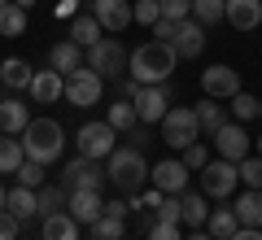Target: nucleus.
<instances>
[{"instance_id":"nucleus-45","label":"nucleus","mask_w":262,"mask_h":240,"mask_svg":"<svg viewBox=\"0 0 262 240\" xmlns=\"http://www.w3.org/2000/svg\"><path fill=\"white\" fill-rule=\"evenodd\" d=\"M105 214H118V219H127L131 205H127V201H105Z\"/></svg>"},{"instance_id":"nucleus-52","label":"nucleus","mask_w":262,"mask_h":240,"mask_svg":"<svg viewBox=\"0 0 262 240\" xmlns=\"http://www.w3.org/2000/svg\"><path fill=\"white\" fill-rule=\"evenodd\" d=\"M258 118H262V101H258Z\"/></svg>"},{"instance_id":"nucleus-15","label":"nucleus","mask_w":262,"mask_h":240,"mask_svg":"<svg viewBox=\"0 0 262 240\" xmlns=\"http://www.w3.org/2000/svg\"><path fill=\"white\" fill-rule=\"evenodd\" d=\"M170 44H175L179 57H201V48H206V27L192 18L175 22V35H170Z\"/></svg>"},{"instance_id":"nucleus-34","label":"nucleus","mask_w":262,"mask_h":240,"mask_svg":"<svg viewBox=\"0 0 262 240\" xmlns=\"http://www.w3.org/2000/svg\"><path fill=\"white\" fill-rule=\"evenodd\" d=\"M66 201H70V192H66L61 184H44V188H39V214L66 210Z\"/></svg>"},{"instance_id":"nucleus-48","label":"nucleus","mask_w":262,"mask_h":240,"mask_svg":"<svg viewBox=\"0 0 262 240\" xmlns=\"http://www.w3.org/2000/svg\"><path fill=\"white\" fill-rule=\"evenodd\" d=\"M184 240H214V236H210V231H206V227H196V231H192V236H184Z\"/></svg>"},{"instance_id":"nucleus-5","label":"nucleus","mask_w":262,"mask_h":240,"mask_svg":"<svg viewBox=\"0 0 262 240\" xmlns=\"http://www.w3.org/2000/svg\"><path fill=\"white\" fill-rule=\"evenodd\" d=\"M101 92H105V79L92 70V66H79V70L66 74V101L75 110H92L101 105Z\"/></svg>"},{"instance_id":"nucleus-22","label":"nucleus","mask_w":262,"mask_h":240,"mask_svg":"<svg viewBox=\"0 0 262 240\" xmlns=\"http://www.w3.org/2000/svg\"><path fill=\"white\" fill-rule=\"evenodd\" d=\"M27 122H31L27 101H18V96H5V101H0V131H5V136H22Z\"/></svg>"},{"instance_id":"nucleus-32","label":"nucleus","mask_w":262,"mask_h":240,"mask_svg":"<svg viewBox=\"0 0 262 240\" xmlns=\"http://www.w3.org/2000/svg\"><path fill=\"white\" fill-rule=\"evenodd\" d=\"M105 122H110L114 131H131V127H136L140 118H136V105H131L127 96H122V101H114V105H110V114H105Z\"/></svg>"},{"instance_id":"nucleus-39","label":"nucleus","mask_w":262,"mask_h":240,"mask_svg":"<svg viewBox=\"0 0 262 240\" xmlns=\"http://www.w3.org/2000/svg\"><path fill=\"white\" fill-rule=\"evenodd\" d=\"M158 5H162V18H166V22L192 18V0H158Z\"/></svg>"},{"instance_id":"nucleus-40","label":"nucleus","mask_w":262,"mask_h":240,"mask_svg":"<svg viewBox=\"0 0 262 240\" xmlns=\"http://www.w3.org/2000/svg\"><path fill=\"white\" fill-rule=\"evenodd\" d=\"M122 136H127V144H131V148H140V153H144V148L153 144V140H158V136H153V127H149V122H136V127H131V131H122Z\"/></svg>"},{"instance_id":"nucleus-19","label":"nucleus","mask_w":262,"mask_h":240,"mask_svg":"<svg viewBox=\"0 0 262 240\" xmlns=\"http://www.w3.org/2000/svg\"><path fill=\"white\" fill-rule=\"evenodd\" d=\"M223 18L236 31H253V27H262V0H227Z\"/></svg>"},{"instance_id":"nucleus-55","label":"nucleus","mask_w":262,"mask_h":240,"mask_svg":"<svg viewBox=\"0 0 262 240\" xmlns=\"http://www.w3.org/2000/svg\"><path fill=\"white\" fill-rule=\"evenodd\" d=\"M0 101H5V96H0Z\"/></svg>"},{"instance_id":"nucleus-50","label":"nucleus","mask_w":262,"mask_h":240,"mask_svg":"<svg viewBox=\"0 0 262 240\" xmlns=\"http://www.w3.org/2000/svg\"><path fill=\"white\" fill-rule=\"evenodd\" d=\"M5 197H9V192H5V188H0V210H5Z\"/></svg>"},{"instance_id":"nucleus-16","label":"nucleus","mask_w":262,"mask_h":240,"mask_svg":"<svg viewBox=\"0 0 262 240\" xmlns=\"http://www.w3.org/2000/svg\"><path fill=\"white\" fill-rule=\"evenodd\" d=\"M214 144H219V153H223L227 162H241V157H249V136L241 131V122H223V127L214 131Z\"/></svg>"},{"instance_id":"nucleus-23","label":"nucleus","mask_w":262,"mask_h":240,"mask_svg":"<svg viewBox=\"0 0 262 240\" xmlns=\"http://www.w3.org/2000/svg\"><path fill=\"white\" fill-rule=\"evenodd\" d=\"M48 66H53L57 74H70L83 66V48L75 44V39H61V44H53V53H48Z\"/></svg>"},{"instance_id":"nucleus-36","label":"nucleus","mask_w":262,"mask_h":240,"mask_svg":"<svg viewBox=\"0 0 262 240\" xmlns=\"http://www.w3.org/2000/svg\"><path fill=\"white\" fill-rule=\"evenodd\" d=\"M13 175H18V184H22V188H35V192L44 188V166H39V162H31V157L22 162L18 170H13Z\"/></svg>"},{"instance_id":"nucleus-18","label":"nucleus","mask_w":262,"mask_h":240,"mask_svg":"<svg viewBox=\"0 0 262 240\" xmlns=\"http://www.w3.org/2000/svg\"><path fill=\"white\" fill-rule=\"evenodd\" d=\"M39 236L44 240H79V223L70 219V210L39 214Z\"/></svg>"},{"instance_id":"nucleus-46","label":"nucleus","mask_w":262,"mask_h":240,"mask_svg":"<svg viewBox=\"0 0 262 240\" xmlns=\"http://www.w3.org/2000/svg\"><path fill=\"white\" fill-rule=\"evenodd\" d=\"M232 240H262V227H236Z\"/></svg>"},{"instance_id":"nucleus-38","label":"nucleus","mask_w":262,"mask_h":240,"mask_svg":"<svg viewBox=\"0 0 262 240\" xmlns=\"http://www.w3.org/2000/svg\"><path fill=\"white\" fill-rule=\"evenodd\" d=\"M236 175L249 188H262V157H241V162H236Z\"/></svg>"},{"instance_id":"nucleus-44","label":"nucleus","mask_w":262,"mask_h":240,"mask_svg":"<svg viewBox=\"0 0 262 240\" xmlns=\"http://www.w3.org/2000/svg\"><path fill=\"white\" fill-rule=\"evenodd\" d=\"M18 227H22V223L13 219L9 210H0V240H18Z\"/></svg>"},{"instance_id":"nucleus-30","label":"nucleus","mask_w":262,"mask_h":240,"mask_svg":"<svg viewBox=\"0 0 262 240\" xmlns=\"http://www.w3.org/2000/svg\"><path fill=\"white\" fill-rule=\"evenodd\" d=\"M127 236V219H118V214H105L92 223V240H122Z\"/></svg>"},{"instance_id":"nucleus-25","label":"nucleus","mask_w":262,"mask_h":240,"mask_svg":"<svg viewBox=\"0 0 262 240\" xmlns=\"http://www.w3.org/2000/svg\"><path fill=\"white\" fill-rule=\"evenodd\" d=\"M31 79H35V70H31L22 57H5V61H0V83L5 88L22 92V88H31Z\"/></svg>"},{"instance_id":"nucleus-26","label":"nucleus","mask_w":262,"mask_h":240,"mask_svg":"<svg viewBox=\"0 0 262 240\" xmlns=\"http://www.w3.org/2000/svg\"><path fill=\"white\" fill-rule=\"evenodd\" d=\"M192 114H196V127H201V131H210V136H214V131L223 127V122H232V118H227V105H219L214 96H206L201 105H192Z\"/></svg>"},{"instance_id":"nucleus-41","label":"nucleus","mask_w":262,"mask_h":240,"mask_svg":"<svg viewBox=\"0 0 262 240\" xmlns=\"http://www.w3.org/2000/svg\"><path fill=\"white\" fill-rule=\"evenodd\" d=\"M153 219H158V223H179V197H166V192H162V201H158V210H153Z\"/></svg>"},{"instance_id":"nucleus-12","label":"nucleus","mask_w":262,"mask_h":240,"mask_svg":"<svg viewBox=\"0 0 262 240\" xmlns=\"http://www.w3.org/2000/svg\"><path fill=\"white\" fill-rule=\"evenodd\" d=\"M88 5H92L88 13H92L110 35H118V31L131 27V0H88Z\"/></svg>"},{"instance_id":"nucleus-21","label":"nucleus","mask_w":262,"mask_h":240,"mask_svg":"<svg viewBox=\"0 0 262 240\" xmlns=\"http://www.w3.org/2000/svg\"><path fill=\"white\" fill-rule=\"evenodd\" d=\"M5 210H9L18 223H31V219L39 214V192H35V188H22V184H18L9 197H5Z\"/></svg>"},{"instance_id":"nucleus-42","label":"nucleus","mask_w":262,"mask_h":240,"mask_svg":"<svg viewBox=\"0 0 262 240\" xmlns=\"http://www.w3.org/2000/svg\"><path fill=\"white\" fill-rule=\"evenodd\" d=\"M179 162H184L188 170H201V166H206V162H210V157H206V144H201V140H196V144H188Z\"/></svg>"},{"instance_id":"nucleus-24","label":"nucleus","mask_w":262,"mask_h":240,"mask_svg":"<svg viewBox=\"0 0 262 240\" xmlns=\"http://www.w3.org/2000/svg\"><path fill=\"white\" fill-rule=\"evenodd\" d=\"M232 210H236V219H241V227H262V188L241 192Z\"/></svg>"},{"instance_id":"nucleus-2","label":"nucleus","mask_w":262,"mask_h":240,"mask_svg":"<svg viewBox=\"0 0 262 240\" xmlns=\"http://www.w3.org/2000/svg\"><path fill=\"white\" fill-rule=\"evenodd\" d=\"M105 179H110L118 192H127V197H136V188L149 179V162H144V153L140 148H131V144H122V148H114L110 157H105Z\"/></svg>"},{"instance_id":"nucleus-11","label":"nucleus","mask_w":262,"mask_h":240,"mask_svg":"<svg viewBox=\"0 0 262 240\" xmlns=\"http://www.w3.org/2000/svg\"><path fill=\"white\" fill-rule=\"evenodd\" d=\"M201 92L214 96V101H232V96L241 92V74H236L232 66H206V70H201Z\"/></svg>"},{"instance_id":"nucleus-47","label":"nucleus","mask_w":262,"mask_h":240,"mask_svg":"<svg viewBox=\"0 0 262 240\" xmlns=\"http://www.w3.org/2000/svg\"><path fill=\"white\" fill-rule=\"evenodd\" d=\"M118 88H122V96H127V101H131V96H136V92H140V83H136V79H127V74H122V79H118Z\"/></svg>"},{"instance_id":"nucleus-35","label":"nucleus","mask_w":262,"mask_h":240,"mask_svg":"<svg viewBox=\"0 0 262 240\" xmlns=\"http://www.w3.org/2000/svg\"><path fill=\"white\" fill-rule=\"evenodd\" d=\"M227 114H236V122H249V118H258V96H249L241 88V92L232 96V105H227Z\"/></svg>"},{"instance_id":"nucleus-54","label":"nucleus","mask_w":262,"mask_h":240,"mask_svg":"<svg viewBox=\"0 0 262 240\" xmlns=\"http://www.w3.org/2000/svg\"><path fill=\"white\" fill-rule=\"evenodd\" d=\"M122 240H131V236H122Z\"/></svg>"},{"instance_id":"nucleus-33","label":"nucleus","mask_w":262,"mask_h":240,"mask_svg":"<svg viewBox=\"0 0 262 240\" xmlns=\"http://www.w3.org/2000/svg\"><path fill=\"white\" fill-rule=\"evenodd\" d=\"M223 9H227V0H192V22L214 27V22H223Z\"/></svg>"},{"instance_id":"nucleus-49","label":"nucleus","mask_w":262,"mask_h":240,"mask_svg":"<svg viewBox=\"0 0 262 240\" xmlns=\"http://www.w3.org/2000/svg\"><path fill=\"white\" fill-rule=\"evenodd\" d=\"M13 5H22V9H31V5H35V0H13Z\"/></svg>"},{"instance_id":"nucleus-17","label":"nucleus","mask_w":262,"mask_h":240,"mask_svg":"<svg viewBox=\"0 0 262 240\" xmlns=\"http://www.w3.org/2000/svg\"><path fill=\"white\" fill-rule=\"evenodd\" d=\"M66 210H70V219H75V223H88V227H92V223L101 219L105 201H101V192H88V188H75V192H70V201H66Z\"/></svg>"},{"instance_id":"nucleus-3","label":"nucleus","mask_w":262,"mask_h":240,"mask_svg":"<svg viewBox=\"0 0 262 240\" xmlns=\"http://www.w3.org/2000/svg\"><path fill=\"white\" fill-rule=\"evenodd\" d=\"M22 148H27L31 162H39V166H48V162H57L66 148V131L57 118H31L27 131H22Z\"/></svg>"},{"instance_id":"nucleus-7","label":"nucleus","mask_w":262,"mask_h":240,"mask_svg":"<svg viewBox=\"0 0 262 240\" xmlns=\"http://www.w3.org/2000/svg\"><path fill=\"white\" fill-rule=\"evenodd\" d=\"M75 148L79 157H92V162H105V157L118 148V131L110 127V122H83L75 136Z\"/></svg>"},{"instance_id":"nucleus-31","label":"nucleus","mask_w":262,"mask_h":240,"mask_svg":"<svg viewBox=\"0 0 262 240\" xmlns=\"http://www.w3.org/2000/svg\"><path fill=\"white\" fill-rule=\"evenodd\" d=\"M22 31H27V9H22V5H5V9H0V35H9V39H18Z\"/></svg>"},{"instance_id":"nucleus-37","label":"nucleus","mask_w":262,"mask_h":240,"mask_svg":"<svg viewBox=\"0 0 262 240\" xmlns=\"http://www.w3.org/2000/svg\"><path fill=\"white\" fill-rule=\"evenodd\" d=\"M158 18H162L158 0H136V5H131V22H140V27H153Z\"/></svg>"},{"instance_id":"nucleus-6","label":"nucleus","mask_w":262,"mask_h":240,"mask_svg":"<svg viewBox=\"0 0 262 240\" xmlns=\"http://www.w3.org/2000/svg\"><path fill=\"white\" fill-rule=\"evenodd\" d=\"M83 66H92L101 79H122V74H127V48H122L114 35H101L92 48H88Z\"/></svg>"},{"instance_id":"nucleus-14","label":"nucleus","mask_w":262,"mask_h":240,"mask_svg":"<svg viewBox=\"0 0 262 240\" xmlns=\"http://www.w3.org/2000/svg\"><path fill=\"white\" fill-rule=\"evenodd\" d=\"M31 101L35 105H57L66 96V74H57L53 66H48V70H35V79H31Z\"/></svg>"},{"instance_id":"nucleus-1","label":"nucleus","mask_w":262,"mask_h":240,"mask_svg":"<svg viewBox=\"0 0 262 240\" xmlns=\"http://www.w3.org/2000/svg\"><path fill=\"white\" fill-rule=\"evenodd\" d=\"M175 66H179V53H175V44H166V39H144V44L131 48V57H127V70H131V79H136L140 88L166 83Z\"/></svg>"},{"instance_id":"nucleus-13","label":"nucleus","mask_w":262,"mask_h":240,"mask_svg":"<svg viewBox=\"0 0 262 240\" xmlns=\"http://www.w3.org/2000/svg\"><path fill=\"white\" fill-rule=\"evenodd\" d=\"M149 179H153V188H158V192L179 197V192L188 188V166H184V162H170V157H162L158 166H149Z\"/></svg>"},{"instance_id":"nucleus-8","label":"nucleus","mask_w":262,"mask_h":240,"mask_svg":"<svg viewBox=\"0 0 262 240\" xmlns=\"http://www.w3.org/2000/svg\"><path fill=\"white\" fill-rule=\"evenodd\" d=\"M236 184H241V175H236V162H227V157H219V162H206V166H201V192L214 197V201L232 197Z\"/></svg>"},{"instance_id":"nucleus-20","label":"nucleus","mask_w":262,"mask_h":240,"mask_svg":"<svg viewBox=\"0 0 262 240\" xmlns=\"http://www.w3.org/2000/svg\"><path fill=\"white\" fill-rule=\"evenodd\" d=\"M206 219H210V205H206V192H179V223L184 227H206Z\"/></svg>"},{"instance_id":"nucleus-51","label":"nucleus","mask_w":262,"mask_h":240,"mask_svg":"<svg viewBox=\"0 0 262 240\" xmlns=\"http://www.w3.org/2000/svg\"><path fill=\"white\" fill-rule=\"evenodd\" d=\"M258 157H262V136H258Z\"/></svg>"},{"instance_id":"nucleus-27","label":"nucleus","mask_w":262,"mask_h":240,"mask_svg":"<svg viewBox=\"0 0 262 240\" xmlns=\"http://www.w3.org/2000/svg\"><path fill=\"white\" fill-rule=\"evenodd\" d=\"M236 227H241V219H236L232 205H219V210H210V219H206V231H210L214 240H232Z\"/></svg>"},{"instance_id":"nucleus-53","label":"nucleus","mask_w":262,"mask_h":240,"mask_svg":"<svg viewBox=\"0 0 262 240\" xmlns=\"http://www.w3.org/2000/svg\"><path fill=\"white\" fill-rule=\"evenodd\" d=\"M5 5H9V0H0V9H5Z\"/></svg>"},{"instance_id":"nucleus-4","label":"nucleus","mask_w":262,"mask_h":240,"mask_svg":"<svg viewBox=\"0 0 262 240\" xmlns=\"http://www.w3.org/2000/svg\"><path fill=\"white\" fill-rule=\"evenodd\" d=\"M158 127H162V144H166V148H179V153H184L188 144H196V140H201V127H196L192 105H170L166 118H162Z\"/></svg>"},{"instance_id":"nucleus-9","label":"nucleus","mask_w":262,"mask_h":240,"mask_svg":"<svg viewBox=\"0 0 262 240\" xmlns=\"http://www.w3.org/2000/svg\"><path fill=\"white\" fill-rule=\"evenodd\" d=\"M61 188H66V192H75V188L101 192V188H105L101 162H92V157H75V162H66V166H61Z\"/></svg>"},{"instance_id":"nucleus-10","label":"nucleus","mask_w":262,"mask_h":240,"mask_svg":"<svg viewBox=\"0 0 262 240\" xmlns=\"http://www.w3.org/2000/svg\"><path fill=\"white\" fill-rule=\"evenodd\" d=\"M131 105H136V118L153 127V122H162V118H166V110H170V92H166V83L140 88V92L131 96Z\"/></svg>"},{"instance_id":"nucleus-28","label":"nucleus","mask_w":262,"mask_h":240,"mask_svg":"<svg viewBox=\"0 0 262 240\" xmlns=\"http://www.w3.org/2000/svg\"><path fill=\"white\" fill-rule=\"evenodd\" d=\"M27 162V148H22V136H5L0 131V175H13V170Z\"/></svg>"},{"instance_id":"nucleus-29","label":"nucleus","mask_w":262,"mask_h":240,"mask_svg":"<svg viewBox=\"0 0 262 240\" xmlns=\"http://www.w3.org/2000/svg\"><path fill=\"white\" fill-rule=\"evenodd\" d=\"M101 22L92 18V13H75V18H70V39H75L79 48H92L96 39H101Z\"/></svg>"},{"instance_id":"nucleus-43","label":"nucleus","mask_w":262,"mask_h":240,"mask_svg":"<svg viewBox=\"0 0 262 240\" xmlns=\"http://www.w3.org/2000/svg\"><path fill=\"white\" fill-rule=\"evenodd\" d=\"M144 240H184V236H179V223H153Z\"/></svg>"}]
</instances>
